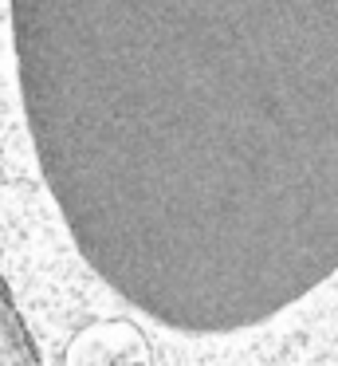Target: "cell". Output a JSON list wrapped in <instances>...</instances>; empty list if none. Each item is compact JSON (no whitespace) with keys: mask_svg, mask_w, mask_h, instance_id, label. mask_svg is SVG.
Listing matches in <instances>:
<instances>
[]
</instances>
